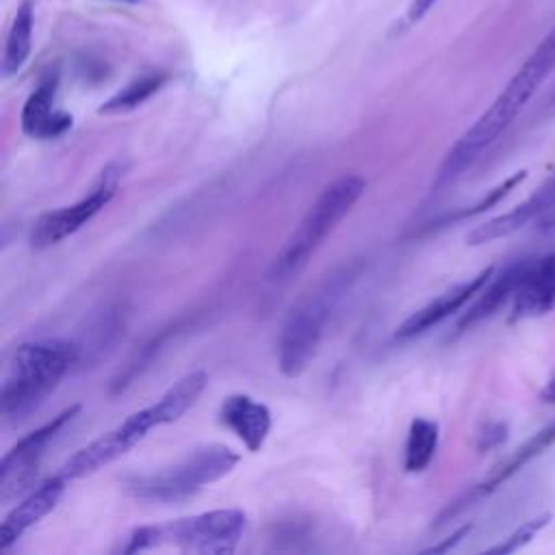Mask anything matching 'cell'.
Segmentation results:
<instances>
[{
    "label": "cell",
    "mask_w": 555,
    "mask_h": 555,
    "mask_svg": "<svg viewBox=\"0 0 555 555\" xmlns=\"http://www.w3.org/2000/svg\"><path fill=\"white\" fill-rule=\"evenodd\" d=\"M555 69V24L551 30L538 41L531 54L522 61L516 74L507 80L494 102L477 117V121L451 145L444 154L438 171L434 189H447L455 180H460L479 158L481 154L514 124V119L522 113L529 100L535 95L540 85Z\"/></svg>",
    "instance_id": "6da1fadb"
},
{
    "label": "cell",
    "mask_w": 555,
    "mask_h": 555,
    "mask_svg": "<svg viewBox=\"0 0 555 555\" xmlns=\"http://www.w3.org/2000/svg\"><path fill=\"white\" fill-rule=\"evenodd\" d=\"M76 360L78 347L63 338H37L15 347L0 392L4 425H17L37 412Z\"/></svg>",
    "instance_id": "7a4b0ae2"
},
{
    "label": "cell",
    "mask_w": 555,
    "mask_h": 555,
    "mask_svg": "<svg viewBox=\"0 0 555 555\" xmlns=\"http://www.w3.org/2000/svg\"><path fill=\"white\" fill-rule=\"evenodd\" d=\"M360 271V260L343 264L293 306L278 336V366L282 375L297 377L308 369L317 356L330 317L349 293Z\"/></svg>",
    "instance_id": "3957f363"
},
{
    "label": "cell",
    "mask_w": 555,
    "mask_h": 555,
    "mask_svg": "<svg viewBox=\"0 0 555 555\" xmlns=\"http://www.w3.org/2000/svg\"><path fill=\"white\" fill-rule=\"evenodd\" d=\"M364 189L366 180L356 173H345L330 182L275 254L269 267V280L288 282L295 278L323 245V241L336 230V225L351 212Z\"/></svg>",
    "instance_id": "277c9868"
},
{
    "label": "cell",
    "mask_w": 555,
    "mask_h": 555,
    "mask_svg": "<svg viewBox=\"0 0 555 555\" xmlns=\"http://www.w3.org/2000/svg\"><path fill=\"white\" fill-rule=\"evenodd\" d=\"M247 516L243 509H210L158 525H141L128 535L124 553L176 546L184 553H232L245 531Z\"/></svg>",
    "instance_id": "5b68a950"
},
{
    "label": "cell",
    "mask_w": 555,
    "mask_h": 555,
    "mask_svg": "<svg viewBox=\"0 0 555 555\" xmlns=\"http://www.w3.org/2000/svg\"><path fill=\"white\" fill-rule=\"evenodd\" d=\"M236 464L238 453L230 447L206 444L163 470L126 477L124 490L145 503H180L230 475Z\"/></svg>",
    "instance_id": "8992f818"
},
{
    "label": "cell",
    "mask_w": 555,
    "mask_h": 555,
    "mask_svg": "<svg viewBox=\"0 0 555 555\" xmlns=\"http://www.w3.org/2000/svg\"><path fill=\"white\" fill-rule=\"evenodd\" d=\"M124 178V165L111 163L102 169L93 189L78 202L48 210L39 215L30 228V245L43 249L61 243L63 238L78 232L87 221H91L117 193L119 180Z\"/></svg>",
    "instance_id": "52a82bcc"
},
{
    "label": "cell",
    "mask_w": 555,
    "mask_h": 555,
    "mask_svg": "<svg viewBox=\"0 0 555 555\" xmlns=\"http://www.w3.org/2000/svg\"><path fill=\"white\" fill-rule=\"evenodd\" d=\"M80 405H69L52 421L43 423L35 431L26 434L17 440L0 462V501H11L24 494L37 477L39 464L48 451V447L61 436V431L78 416Z\"/></svg>",
    "instance_id": "ba28073f"
},
{
    "label": "cell",
    "mask_w": 555,
    "mask_h": 555,
    "mask_svg": "<svg viewBox=\"0 0 555 555\" xmlns=\"http://www.w3.org/2000/svg\"><path fill=\"white\" fill-rule=\"evenodd\" d=\"M160 427L156 412L152 410V405L141 408L137 412H132L130 416H126L119 425H115L113 429H108L106 434H102L100 438L91 440L87 447L78 449L63 466H61V475L72 481V479H82L87 475L98 473L100 468H104L106 464L115 462L117 457L126 455L132 447H137L150 429Z\"/></svg>",
    "instance_id": "9c48e42d"
},
{
    "label": "cell",
    "mask_w": 555,
    "mask_h": 555,
    "mask_svg": "<svg viewBox=\"0 0 555 555\" xmlns=\"http://www.w3.org/2000/svg\"><path fill=\"white\" fill-rule=\"evenodd\" d=\"M555 442V418L544 425L540 431H535L529 440H525L516 451H512V455H507L501 464H496L481 481H477L475 486H470L466 492H462L457 499H453L438 516H436V527L447 525L449 520L457 518L460 514H464L466 509H470L473 505H477L479 501H483L486 496H490L503 481H507L509 477H514L525 464H529L531 460H535L542 451H546L551 444Z\"/></svg>",
    "instance_id": "30bf717a"
},
{
    "label": "cell",
    "mask_w": 555,
    "mask_h": 555,
    "mask_svg": "<svg viewBox=\"0 0 555 555\" xmlns=\"http://www.w3.org/2000/svg\"><path fill=\"white\" fill-rule=\"evenodd\" d=\"M555 308V254L525 258L512 297V319H533Z\"/></svg>",
    "instance_id": "8fae6325"
},
{
    "label": "cell",
    "mask_w": 555,
    "mask_h": 555,
    "mask_svg": "<svg viewBox=\"0 0 555 555\" xmlns=\"http://www.w3.org/2000/svg\"><path fill=\"white\" fill-rule=\"evenodd\" d=\"M494 267H486L483 271H479L477 275L451 286L449 291H444L442 295H438L436 299H431L427 306L418 308L416 312H412L395 332V336L399 340H410L414 336L425 334L427 330L436 327L438 323H442L444 319H449L453 312H457L460 308H464L473 297H477V293L483 288V284L492 278Z\"/></svg>",
    "instance_id": "7c38bea8"
},
{
    "label": "cell",
    "mask_w": 555,
    "mask_h": 555,
    "mask_svg": "<svg viewBox=\"0 0 555 555\" xmlns=\"http://www.w3.org/2000/svg\"><path fill=\"white\" fill-rule=\"evenodd\" d=\"M67 479L56 473L54 477L46 479L41 486L30 490L2 520L0 525V551H7L15 544L33 525H37L43 516H48L65 492Z\"/></svg>",
    "instance_id": "4fadbf2b"
},
{
    "label": "cell",
    "mask_w": 555,
    "mask_h": 555,
    "mask_svg": "<svg viewBox=\"0 0 555 555\" xmlns=\"http://www.w3.org/2000/svg\"><path fill=\"white\" fill-rule=\"evenodd\" d=\"M59 91V74L39 80L22 108V130L33 139H56L72 128V115L54 106Z\"/></svg>",
    "instance_id": "5bb4252c"
},
{
    "label": "cell",
    "mask_w": 555,
    "mask_h": 555,
    "mask_svg": "<svg viewBox=\"0 0 555 555\" xmlns=\"http://www.w3.org/2000/svg\"><path fill=\"white\" fill-rule=\"evenodd\" d=\"M553 195H555V173L546 182H542L525 202L516 204L512 210L496 215V217L479 223L477 228H473L466 234V243L468 245H486L490 241L509 236L529 223H535V219L540 217V212L544 210V206L548 204V199Z\"/></svg>",
    "instance_id": "9a60e30c"
},
{
    "label": "cell",
    "mask_w": 555,
    "mask_h": 555,
    "mask_svg": "<svg viewBox=\"0 0 555 555\" xmlns=\"http://www.w3.org/2000/svg\"><path fill=\"white\" fill-rule=\"evenodd\" d=\"M219 423L256 453L271 431V410L249 395H230L219 408Z\"/></svg>",
    "instance_id": "2e32d148"
},
{
    "label": "cell",
    "mask_w": 555,
    "mask_h": 555,
    "mask_svg": "<svg viewBox=\"0 0 555 555\" xmlns=\"http://www.w3.org/2000/svg\"><path fill=\"white\" fill-rule=\"evenodd\" d=\"M522 262H525V258L514 260L507 267H503L499 273H492V278L477 293V299L473 301V306L457 321V330L460 332H464V330H468V327L490 319L507 301H512L516 284H518V278H520V271H522Z\"/></svg>",
    "instance_id": "e0dca14e"
},
{
    "label": "cell",
    "mask_w": 555,
    "mask_h": 555,
    "mask_svg": "<svg viewBox=\"0 0 555 555\" xmlns=\"http://www.w3.org/2000/svg\"><path fill=\"white\" fill-rule=\"evenodd\" d=\"M33 22H35L33 2L22 0L7 35V43L2 52V76H11L20 72L22 65L26 63L30 54V41H33Z\"/></svg>",
    "instance_id": "ac0fdd59"
},
{
    "label": "cell",
    "mask_w": 555,
    "mask_h": 555,
    "mask_svg": "<svg viewBox=\"0 0 555 555\" xmlns=\"http://www.w3.org/2000/svg\"><path fill=\"white\" fill-rule=\"evenodd\" d=\"M438 438L440 429L436 421L416 416L410 423L408 438H405V451H403V468L408 473H421L425 470L438 449Z\"/></svg>",
    "instance_id": "d6986e66"
},
{
    "label": "cell",
    "mask_w": 555,
    "mask_h": 555,
    "mask_svg": "<svg viewBox=\"0 0 555 555\" xmlns=\"http://www.w3.org/2000/svg\"><path fill=\"white\" fill-rule=\"evenodd\" d=\"M167 82V74L163 72H150L143 76H137L132 82H128L124 89H119L115 95H111L100 108V115H121L130 113L143 102H147L160 87Z\"/></svg>",
    "instance_id": "ffe728a7"
},
{
    "label": "cell",
    "mask_w": 555,
    "mask_h": 555,
    "mask_svg": "<svg viewBox=\"0 0 555 555\" xmlns=\"http://www.w3.org/2000/svg\"><path fill=\"white\" fill-rule=\"evenodd\" d=\"M551 522V514L542 512L529 520H525L520 527H516L509 535H505L499 544H492L490 548H486L488 553H514L518 548H522L525 544H529L546 525Z\"/></svg>",
    "instance_id": "44dd1931"
},
{
    "label": "cell",
    "mask_w": 555,
    "mask_h": 555,
    "mask_svg": "<svg viewBox=\"0 0 555 555\" xmlns=\"http://www.w3.org/2000/svg\"><path fill=\"white\" fill-rule=\"evenodd\" d=\"M505 440V427L501 423H490L486 429L479 434V449H490L496 447L499 442Z\"/></svg>",
    "instance_id": "7402d4cb"
},
{
    "label": "cell",
    "mask_w": 555,
    "mask_h": 555,
    "mask_svg": "<svg viewBox=\"0 0 555 555\" xmlns=\"http://www.w3.org/2000/svg\"><path fill=\"white\" fill-rule=\"evenodd\" d=\"M470 531V525H464V527H460L457 531H453L444 542H440V544H434V546H429V548H425L423 553H447L449 548H453L455 544H460L462 542V538L466 535Z\"/></svg>",
    "instance_id": "603a6c76"
},
{
    "label": "cell",
    "mask_w": 555,
    "mask_h": 555,
    "mask_svg": "<svg viewBox=\"0 0 555 555\" xmlns=\"http://www.w3.org/2000/svg\"><path fill=\"white\" fill-rule=\"evenodd\" d=\"M535 228H540V230H553L555 228V195L548 199V204L544 206V210L535 219Z\"/></svg>",
    "instance_id": "cb8c5ba5"
},
{
    "label": "cell",
    "mask_w": 555,
    "mask_h": 555,
    "mask_svg": "<svg viewBox=\"0 0 555 555\" xmlns=\"http://www.w3.org/2000/svg\"><path fill=\"white\" fill-rule=\"evenodd\" d=\"M434 4H436V0H414L410 11H408V20L410 22H418Z\"/></svg>",
    "instance_id": "d4e9b609"
},
{
    "label": "cell",
    "mask_w": 555,
    "mask_h": 555,
    "mask_svg": "<svg viewBox=\"0 0 555 555\" xmlns=\"http://www.w3.org/2000/svg\"><path fill=\"white\" fill-rule=\"evenodd\" d=\"M540 399L546 401V403H555V373L548 377V382L544 384L542 392H540Z\"/></svg>",
    "instance_id": "484cf974"
},
{
    "label": "cell",
    "mask_w": 555,
    "mask_h": 555,
    "mask_svg": "<svg viewBox=\"0 0 555 555\" xmlns=\"http://www.w3.org/2000/svg\"><path fill=\"white\" fill-rule=\"evenodd\" d=\"M117 2H130V4H134V2H139V0H117Z\"/></svg>",
    "instance_id": "4316f807"
}]
</instances>
